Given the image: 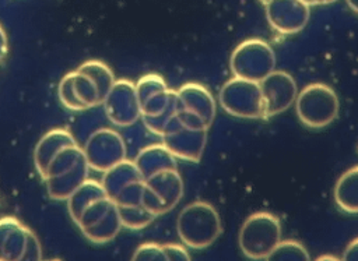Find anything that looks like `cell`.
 I'll use <instances>...</instances> for the list:
<instances>
[{"instance_id": "obj_6", "label": "cell", "mask_w": 358, "mask_h": 261, "mask_svg": "<svg viewBox=\"0 0 358 261\" xmlns=\"http://www.w3.org/2000/svg\"><path fill=\"white\" fill-rule=\"evenodd\" d=\"M229 68L235 77L260 82L275 70V53L266 40L249 38L232 50Z\"/></svg>"}, {"instance_id": "obj_10", "label": "cell", "mask_w": 358, "mask_h": 261, "mask_svg": "<svg viewBox=\"0 0 358 261\" xmlns=\"http://www.w3.org/2000/svg\"><path fill=\"white\" fill-rule=\"evenodd\" d=\"M83 151L90 169L102 173L126 159L127 152L123 137L109 127L95 130L87 140Z\"/></svg>"}, {"instance_id": "obj_29", "label": "cell", "mask_w": 358, "mask_h": 261, "mask_svg": "<svg viewBox=\"0 0 358 261\" xmlns=\"http://www.w3.org/2000/svg\"><path fill=\"white\" fill-rule=\"evenodd\" d=\"M343 260H347V261L358 260V237H355L354 240H351L347 244L344 254H343Z\"/></svg>"}, {"instance_id": "obj_9", "label": "cell", "mask_w": 358, "mask_h": 261, "mask_svg": "<svg viewBox=\"0 0 358 261\" xmlns=\"http://www.w3.org/2000/svg\"><path fill=\"white\" fill-rule=\"evenodd\" d=\"M183 191V179L178 169H168L144 179L141 201L150 212L159 216L179 204Z\"/></svg>"}, {"instance_id": "obj_7", "label": "cell", "mask_w": 358, "mask_h": 261, "mask_svg": "<svg viewBox=\"0 0 358 261\" xmlns=\"http://www.w3.org/2000/svg\"><path fill=\"white\" fill-rule=\"evenodd\" d=\"M178 119L192 128H210L217 113V102L203 84L185 82L176 89Z\"/></svg>"}, {"instance_id": "obj_5", "label": "cell", "mask_w": 358, "mask_h": 261, "mask_svg": "<svg viewBox=\"0 0 358 261\" xmlns=\"http://www.w3.org/2000/svg\"><path fill=\"white\" fill-rule=\"evenodd\" d=\"M218 102L231 116L242 119H266L264 98L260 82L232 77L220 89Z\"/></svg>"}, {"instance_id": "obj_20", "label": "cell", "mask_w": 358, "mask_h": 261, "mask_svg": "<svg viewBox=\"0 0 358 261\" xmlns=\"http://www.w3.org/2000/svg\"><path fill=\"white\" fill-rule=\"evenodd\" d=\"M106 193L102 183L87 177L83 184L67 198V209L73 221H76L81 209L95 197Z\"/></svg>"}, {"instance_id": "obj_32", "label": "cell", "mask_w": 358, "mask_h": 261, "mask_svg": "<svg viewBox=\"0 0 358 261\" xmlns=\"http://www.w3.org/2000/svg\"><path fill=\"white\" fill-rule=\"evenodd\" d=\"M308 4L315 6V4H330V0H306Z\"/></svg>"}, {"instance_id": "obj_18", "label": "cell", "mask_w": 358, "mask_h": 261, "mask_svg": "<svg viewBox=\"0 0 358 261\" xmlns=\"http://www.w3.org/2000/svg\"><path fill=\"white\" fill-rule=\"evenodd\" d=\"M138 180H144V179L138 172L134 161L126 158L119 163H116L115 166H112L110 169H108L106 172H103L101 183L106 194L110 198H113L123 187Z\"/></svg>"}, {"instance_id": "obj_16", "label": "cell", "mask_w": 358, "mask_h": 261, "mask_svg": "<svg viewBox=\"0 0 358 261\" xmlns=\"http://www.w3.org/2000/svg\"><path fill=\"white\" fill-rule=\"evenodd\" d=\"M77 142L70 131L66 128H52L49 130L36 144L34 151V163L42 177L52 158L66 145Z\"/></svg>"}, {"instance_id": "obj_21", "label": "cell", "mask_w": 358, "mask_h": 261, "mask_svg": "<svg viewBox=\"0 0 358 261\" xmlns=\"http://www.w3.org/2000/svg\"><path fill=\"white\" fill-rule=\"evenodd\" d=\"M80 71L85 73L87 75H90L92 78V81L96 84L101 99L103 102L105 96L108 95L109 89L112 88L113 82H115V75L110 70V67L108 64H105L101 60H87L83 64H80L77 67Z\"/></svg>"}, {"instance_id": "obj_4", "label": "cell", "mask_w": 358, "mask_h": 261, "mask_svg": "<svg viewBox=\"0 0 358 261\" xmlns=\"http://www.w3.org/2000/svg\"><path fill=\"white\" fill-rule=\"evenodd\" d=\"M74 223L90 241L96 244L113 240L123 228L117 205L106 193L92 198Z\"/></svg>"}, {"instance_id": "obj_2", "label": "cell", "mask_w": 358, "mask_h": 261, "mask_svg": "<svg viewBox=\"0 0 358 261\" xmlns=\"http://www.w3.org/2000/svg\"><path fill=\"white\" fill-rule=\"evenodd\" d=\"M281 240V222L277 215L259 211L249 215L239 229V248L250 260L267 258Z\"/></svg>"}, {"instance_id": "obj_11", "label": "cell", "mask_w": 358, "mask_h": 261, "mask_svg": "<svg viewBox=\"0 0 358 261\" xmlns=\"http://www.w3.org/2000/svg\"><path fill=\"white\" fill-rule=\"evenodd\" d=\"M102 105L109 121L117 127L133 126L141 117L136 82L127 78L115 80Z\"/></svg>"}, {"instance_id": "obj_13", "label": "cell", "mask_w": 358, "mask_h": 261, "mask_svg": "<svg viewBox=\"0 0 358 261\" xmlns=\"http://www.w3.org/2000/svg\"><path fill=\"white\" fill-rule=\"evenodd\" d=\"M264 98L266 119L280 114L294 105L298 95V85L288 71L274 70L260 81Z\"/></svg>"}, {"instance_id": "obj_30", "label": "cell", "mask_w": 358, "mask_h": 261, "mask_svg": "<svg viewBox=\"0 0 358 261\" xmlns=\"http://www.w3.org/2000/svg\"><path fill=\"white\" fill-rule=\"evenodd\" d=\"M8 52V40H7V35L6 31L3 29V27L0 25V63L4 60V57L7 56Z\"/></svg>"}, {"instance_id": "obj_27", "label": "cell", "mask_w": 358, "mask_h": 261, "mask_svg": "<svg viewBox=\"0 0 358 261\" xmlns=\"http://www.w3.org/2000/svg\"><path fill=\"white\" fill-rule=\"evenodd\" d=\"M133 260H166L164 250H162V244L158 243H143L140 244L134 254H133Z\"/></svg>"}, {"instance_id": "obj_22", "label": "cell", "mask_w": 358, "mask_h": 261, "mask_svg": "<svg viewBox=\"0 0 358 261\" xmlns=\"http://www.w3.org/2000/svg\"><path fill=\"white\" fill-rule=\"evenodd\" d=\"M73 87L78 100L85 106V109H91L102 105V99L98 91L96 84L92 81L90 75L80 71L78 68L73 70Z\"/></svg>"}, {"instance_id": "obj_23", "label": "cell", "mask_w": 358, "mask_h": 261, "mask_svg": "<svg viewBox=\"0 0 358 261\" xmlns=\"http://www.w3.org/2000/svg\"><path fill=\"white\" fill-rule=\"evenodd\" d=\"M120 221L123 228L138 230L147 228L157 216L150 212L143 204L129 205V207H117Z\"/></svg>"}, {"instance_id": "obj_1", "label": "cell", "mask_w": 358, "mask_h": 261, "mask_svg": "<svg viewBox=\"0 0 358 261\" xmlns=\"http://www.w3.org/2000/svg\"><path fill=\"white\" fill-rule=\"evenodd\" d=\"M176 230L186 247L203 250L210 247L221 234V218L210 202L193 201L179 212Z\"/></svg>"}, {"instance_id": "obj_19", "label": "cell", "mask_w": 358, "mask_h": 261, "mask_svg": "<svg viewBox=\"0 0 358 261\" xmlns=\"http://www.w3.org/2000/svg\"><path fill=\"white\" fill-rule=\"evenodd\" d=\"M334 201L347 214H358V165L345 170L334 186Z\"/></svg>"}, {"instance_id": "obj_3", "label": "cell", "mask_w": 358, "mask_h": 261, "mask_svg": "<svg viewBox=\"0 0 358 261\" xmlns=\"http://www.w3.org/2000/svg\"><path fill=\"white\" fill-rule=\"evenodd\" d=\"M299 121L309 128H323L333 123L340 112L336 91L324 82H312L298 92L294 102Z\"/></svg>"}, {"instance_id": "obj_24", "label": "cell", "mask_w": 358, "mask_h": 261, "mask_svg": "<svg viewBox=\"0 0 358 261\" xmlns=\"http://www.w3.org/2000/svg\"><path fill=\"white\" fill-rule=\"evenodd\" d=\"M310 255L306 250V247L296 241V240H280L278 244L273 248V251L268 254L266 260H274V261H306Z\"/></svg>"}, {"instance_id": "obj_8", "label": "cell", "mask_w": 358, "mask_h": 261, "mask_svg": "<svg viewBox=\"0 0 358 261\" xmlns=\"http://www.w3.org/2000/svg\"><path fill=\"white\" fill-rule=\"evenodd\" d=\"M42 248L35 233L11 215L0 218V261H38Z\"/></svg>"}, {"instance_id": "obj_15", "label": "cell", "mask_w": 358, "mask_h": 261, "mask_svg": "<svg viewBox=\"0 0 358 261\" xmlns=\"http://www.w3.org/2000/svg\"><path fill=\"white\" fill-rule=\"evenodd\" d=\"M133 161L143 179H147L162 170L178 167L175 155L162 142L144 147Z\"/></svg>"}, {"instance_id": "obj_31", "label": "cell", "mask_w": 358, "mask_h": 261, "mask_svg": "<svg viewBox=\"0 0 358 261\" xmlns=\"http://www.w3.org/2000/svg\"><path fill=\"white\" fill-rule=\"evenodd\" d=\"M345 3L348 4V7L358 14V0H345Z\"/></svg>"}, {"instance_id": "obj_26", "label": "cell", "mask_w": 358, "mask_h": 261, "mask_svg": "<svg viewBox=\"0 0 358 261\" xmlns=\"http://www.w3.org/2000/svg\"><path fill=\"white\" fill-rule=\"evenodd\" d=\"M166 88H168V85H166L165 80L157 73H148V74L140 77L138 81L136 82V91H137L140 103L144 102L151 95H154L162 89H166Z\"/></svg>"}, {"instance_id": "obj_33", "label": "cell", "mask_w": 358, "mask_h": 261, "mask_svg": "<svg viewBox=\"0 0 358 261\" xmlns=\"http://www.w3.org/2000/svg\"><path fill=\"white\" fill-rule=\"evenodd\" d=\"M317 260H337V257H334V255H320V257H317Z\"/></svg>"}, {"instance_id": "obj_12", "label": "cell", "mask_w": 358, "mask_h": 261, "mask_svg": "<svg viewBox=\"0 0 358 261\" xmlns=\"http://www.w3.org/2000/svg\"><path fill=\"white\" fill-rule=\"evenodd\" d=\"M264 8L270 27L281 35L302 31L310 17V4L305 0H267Z\"/></svg>"}, {"instance_id": "obj_35", "label": "cell", "mask_w": 358, "mask_h": 261, "mask_svg": "<svg viewBox=\"0 0 358 261\" xmlns=\"http://www.w3.org/2000/svg\"><path fill=\"white\" fill-rule=\"evenodd\" d=\"M305 1H306V0H305Z\"/></svg>"}, {"instance_id": "obj_34", "label": "cell", "mask_w": 358, "mask_h": 261, "mask_svg": "<svg viewBox=\"0 0 358 261\" xmlns=\"http://www.w3.org/2000/svg\"><path fill=\"white\" fill-rule=\"evenodd\" d=\"M334 1H337V0H330V3H334Z\"/></svg>"}, {"instance_id": "obj_25", "label": "cell", "mask_w": 358, "mask_h": 261, "mask_svg": "<svg viewBox=\"0 0 358 261\" xmlns=\"http://www.w3.org/2000/svg\"><path fill=\"white\" fill-rule=\"evenodd\" d=\"M57 96L59 100L62 102V105L73 112H81V110H87L85 106L78 100L76 92H74V87H73V73H67L59 82L57 85Z\"/></svg>"}, {"instance_id": "obj_17", "label": "cell", "mask_w": 358, "mask_h": 261, "mask_svg": "<svg viewBox=\"0 0 358 261\" xmlns=\"http://www.w3.org/2000/svg\"><path fill=\"white\" fill-rule=\"evenodd\" d=\"M88 172H90V166L87 163V159H84L70 170L56 177H50L45 180L48 187V194L53 200H59V201L67 200L88 177Z\"/></svg>"}, {"instance_id": "obj_14", "label": "cell", "mask_w": 358, "mask_h": 261, "mask_svg": "<svg viewBox=\"0 0 358 261\" xmlns=\"http://www.w3.org/2000/svg\"><path fill=\"white\" fill-rule=\"evenodd\" d=\"M207 128H192L180 124L173 131L162 135V144L175 155L176 159L199 162L207 145Z\"/></svg>"}, {"instance_id": "obj_28", "label": "cell", "mask_w": 358, "mask_h": 261, "mask_svg": "<svg viewBox=\"0 0 358 261\" xmlns=\"http://www.w3.org/2000/svg\"><path fill=\"white\" fill-rule=\"evenodd\" d=\"M162 250L166 260H185V261L190 260V254L186 246L176 244V243H166V244H162Z\"/></svg>"}]
</instances>
